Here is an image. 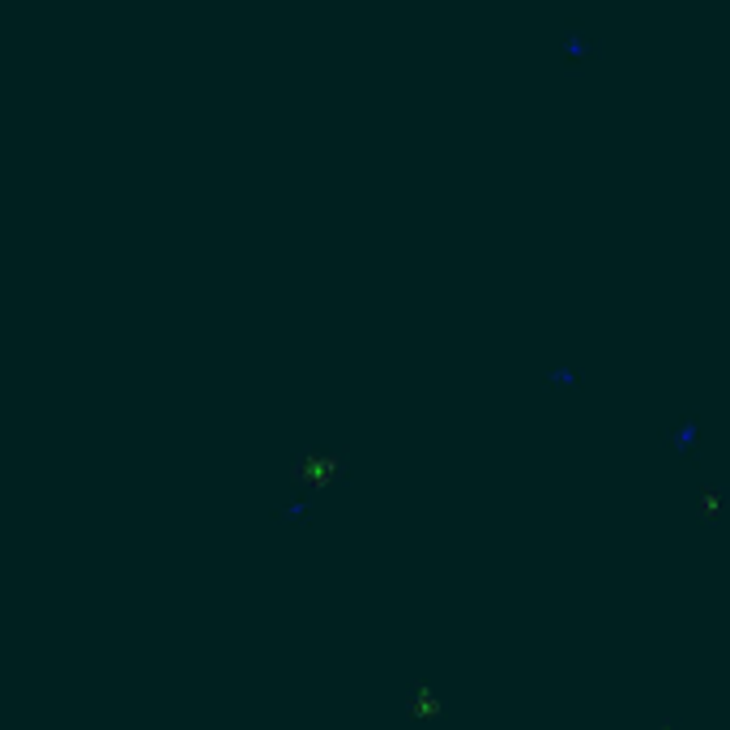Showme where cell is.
<instances>
[{"label": "cell", "instance_id": "cell-1", "mask_svg": "<svg viewBox=\"0 0 730 730\" xmlns=\"http://www.w3.org/2000/svg\"><path fill=\"white\" fill-rule=\"evenodd\" d=\"M543 389L547 393H560V398L573 402L577 393L585 389V368H581L577 359H568V355L555 359V363H547V368H543Z\"/></svg>", "mask_w": 730, "mask_h": 730}, {"label": "cell", "instance_id": "cell-2", "mask_svg": "<svg viewBox=\"0 0 730 730\" xmlns=\"http://www.w3.org/2000/svg\"><path fill=\"white\" fill-rule=\"evenodd\" d=\"M696 440H701V419L696 415H679L662 427L666 457H696Z\"/></svg>", "mask_w": 730, "mask_h": 730}, {"label": "cell", "instance_id": "cell-3", "mask_svg": "<svg viewBox=\"0 0 730 730\" xmlns=\"http://www.w3.org/2000/svg\"><path fill=\"white\" fill-rule=\"evenodd\" d=\"M555 43H560V52H564L568 65H590V60L602 56V43L590 35V30H581L577 22H564V35Z\"/></svg>", "mask_w": 730, "mask_h": 730}, {"label": "cell", "instance_id": "cell-4", "mask_svg": "<svg viewBox=\"0 0 730 730\" xmlns=\"http://www.w3.org/2000/svg\"><path fill=\"white\" fill-rule=\"evenodd\" d=\"M726 504H730V487H709L705 491V509H701V517H696V526H701V530L713 526V521L722 517Z\"/></svg>", "mask_w": 730, "mask_h": 730}, {"label": "cell", "instance_id": "cell-5", "mask_svg": "<svg viewBox=\"0 0 730 730\" xmlns=\"http://www.w3.org/2000/svg\"><path fill=\"white\" fill-rule=\"evenodd\" d=\"M274 521H282V526H312V500L282 504V509H274Z\"/></svg>", "mask_w": 730, "mask_h": 730}]
</instances>
